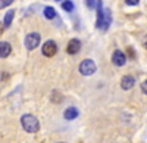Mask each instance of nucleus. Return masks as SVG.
Instances as JSON below:
<instances>
[{
	"mask_svg": "<svg viewBox=\"0 0 147 143\" xmlns=\"http://www.w3.org/2000/svg\"><path fill=\"white\" fill-rule=\"evenodd\" d=\"M21 124H22V128L25 130L27 133H37V131L40 130V123H38V120H37L34 115H31V114L22 115Z\"/></svg>",
	"mask_w": 147,
	"mask_h": 143,
	"instance_id": "obj_2",
	"label": "nucleus"
},
{
	"mask_svg": "<svg viewBox=\"0 0 147 143\" xmlns=\"http://www.w3.org/2000/svg\"><path fill=\"white\" fill-rule=\"evenodd\" d=\"M3 30H5V27H3V24L0 22V35H2V33H3Z\"/></svg>",
	"mask_w": 147,
	"mask_h": 143,
	"instance_id": "obj_18",
	"label": "nucleus"
},
{
	"mask_svg": "<svg viewBox=\"0 0 147 143\" xmlns=\"http://www.w3.org/2000/svg\"><path fill=\"white\" fill-rule=\"evenodd\" d=\"M13 2H15V0H0V9H5V7L10 6Z\"/></svg>",
	"mask_w": 147,
	"mask_h": 143,
	"instance_id": "obj_14",
	"label": "nucleus"
},
{
	"mask_svg": "<svg viewBox=\"0 0 147 143\" xmlns=\"http://www.w3.org/2000/svg\"><path fill=\"white\" fill-rule=\"evenodd\" d=\"M141 91H143L144 94L147 93V81H146V80H144V83L141 84Z\"/></svg>",
	"mask_w": 147,
	"mask_h": 143,
	"instance_id": "obj_17",
	"label": "nucleus"
},
{
	"mask_svg": "<svg viewBox=\"0 0 147 143\" xmlns=\"http://www.w3.org/2000/svg\"><path fill=\"white\" fill-rule=\"evenodd\" d=\"M13 16H15V10H13V9L7 10V14L5 15V19H3V22H2L5 28H9V27L12 25V21H13Z\"/></svg>",
	"mask_w": 147,
	"mask_h": 143,
	"instance_id": "obj_11",
	"label": "nucleus"
},
{
	"mask_svg": "<svg viewBox=\"0 0 147 143\" xmlns=\"http://www.w3.org/2000/svg\"><path fill=\"white\" fill-rule=\"evenodd\" d=\"M44 16H46L47 19H53V18H56V10H55V7H52V6L44 7Z\"/></svg>",
	"mask_w": 147,
	"mask_h": 143,
	"instance_id": "obj_12",
	"label": "nucleus"
},
{
	"mask_svg": "<svg viewBox=\"0 0 147 143\" xmlns=\"http://www.w3.org/2000/svg\"><path fill=\"white\" fill-rule=\"evenodd\" d=\"M41 52H43L44 56L52 58V56H55V55L57 53V44H56L53 40H49V41H46V43L43 44Z\"/></svg>",
	"mask_w": 147,
	"mask_h": 143,
	"instance_id": "obj_5",
	"label": "nucleus"
},
{
	"mask_svg": "<svg viewBox=\"0 0 147 143\" xmlns=\"http://www.w3.org/2000/svg\"><path fill=\"white\" fill-rule=\"evenodd\" d=\"M134 84H136V78H134L132 75H124L121 80V87L124 90H129L134 87Z\"/></svg>",
	"mask_w": 147,
	"mask_h": 143,
	"instance_id": "obj_8",
	"label": "nucleus"
},
{
	"mask_svg": "<svg viewBox=\"0 0 147 143\" xmlns=\"http://www.w3.org/2000/svg\"><path fill=\"white\" fill-rule=\"evenodd\" d=\"M62 9H65L66 12H72L74 10V3L71 2V0H65V2H62Z\"/></svg>",
	"mask_w": 147,
	"mask_h": 143,
	"instance_id": "obj_13",
	"label": "nucleus"
},
{
	"mask_svg": "<svg viewBox=\"0 0 147 143\" xmlns=\"http://www.w3.org/2000/svg\"><path fill=\"white\" fill-rule=\"evenodd\" d=\"M97 2H99V0H85V5H87L90 9H96Z\"/></svg>",
	"mask_w": 147,
	"mask_h": 143,
	"instance_id": "obj_15",
	"label": "nucleus"
},
{
	"mask_svg": "<svg viewBox=\"0 0 147 143\" xmlns=\"http://www.w3.org/2000/svg\"><path fill=\"white\" fill-rule=\"evenodd\" d=\"M112 62L116 65V66H124L127 64V56L122 50H115L113 55H112Z\"/></svg>",
	"mask_w": 147,
	"mask_h": 143,
	"instance_id": "obj_6",
	"label": "nucleus"
},
{
	"mask_svg": "<svg viewBox=\"0 0 147 143\" xmlns=\"http://www.w3.org/2000/svg\"><path fill=\"white\" fill-rule=\"evenodd\" d=\"M12 52V46L7 41H0V58H7Z\"/></svg>",
	"mask_w": 147,
	"mask_h": 143,
	"instance_id": "obj_9",
	"label": "nucleus"
},
{
	"mask_svg": "<svg viewBox=\"0 0 147 143\" xmlns=\"http://www.w3.org/2000/svg\"><path fill=\"white\" fill-rule=\"evenodd\" d=\"M96 69H97V66H96L94 61H91V59H84V61L80 64V73L85 77L93 75L96 73Z\"/></svg>",
	"mask_w": 147,
	"mask_h": 143,
	"instance_id": "obj_3",
	"label": "nucleus"
},
{
	"mask_svg": "<svg viewBox=\"0 0 147 143\" xmlns=\"http://www.w3.org/2000/svg\"><path fill=\"white\" fill-rule=\"evenodd\" d=\"M125 3H127L128 6H137V5L140 3V0H125Z\"/></svg>",
	"mask_w": 147,
	"mask_h": 143,
	"instance_id": "obj_16",
	"label": "nucleus"
},
{
	"mask_svg": "<svg viewBox=\"0 0 147 143\" xmlns=\"http://www.w3.org/2000/svg\"><path fill=\"white\" fill-rule=\"evenodd\" d=\"M40 41H41V37L38 33H30L25 37V47L28 50H34L35 47H38Z\"/></svg>",
	"mask_w": 147,
	"mask_h": 143,
	"instance_id": "obj_4",
	"label": "nucleus"
},
{
	"mask_svg": "<svg viewBox=\"0 0 147 143\" xmlns=\"http://www.w3.org/2000/svg\"><path fill=\"white\" fill-rule=\"evenodd\" d=\"M80 50H81V41H80L78 39H72V40H69L68 47H66V52H68L69 55H77Z\"/></svg>",
	"mask_w": 147,
	"mask_h": 143,
	"instance_id": "obj_7",
	"label": "nucleus"
},
{
	"mask_svg": "<svg viewBox=\"0 0 147 143\" xmlns=\"http://www.w3.org/2000/svg\"><path fill=\"white\" fill-rule=\"evenodd\" d=\"M78 109L77 108H74V106H71V108H68L65 112H63V117H65V120H75V118L78 117Z\"/></svg>",
	"mask_w": 147,
	"mask_h": 143,
	"instance_id": "obj_10",
	"label": "nucleus"
},
{
	"mask_svg": "<svg viewBox=\"0 0 147 143\" xmlns=\"http://www.w3.org/2000/svg\"><path fill=\"white\" fill-rule=\"evenodd\" d=\"M96 10H97V21H96V27L102 30V31H106L109 27H110V22H112V12L109 9L103 7V3L102 0L97 2V6H96Z\"/></svg>",
	"mask_w": 147,
	"mask_h": 143,
	"instance_id": "obj_1",
	"label": "nucleus"
}]
</instances>
